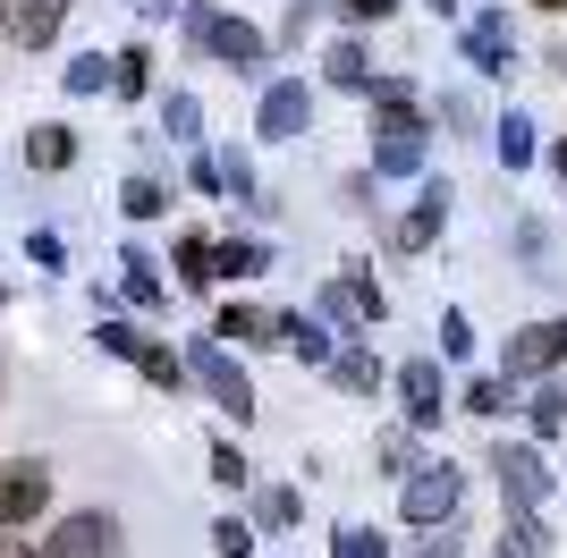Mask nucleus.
Masks as SVG:
<instances>
[{"label":"nucleus","instance_id":"c756f323","mask_svg":"<svg viewBox=\"0 0 567 558\" xmlns=\"http://www.w3.org/2000/svg\"><path fill=\"white\" fill-rule=\"evenodd\" d=\"M102 85H111V60H102V51L69 60V93H102Z\"/></svg>","mask_w":567,"mask_h":558},{"label":"nucleus","instance_id":"20e7f679","mask_svg":"<svg viewBox=\"0 0 567 558\" xmlns=\"http://www.w3.org/2000/svg\"><path fill=\"white\" fill-rule=\"evenodd\" d=\"M187 372L204 381V397H213L229 423H255V381L229 364V348H220V339H195V348H187Z\"/></svg>","mask_w":567,"mask_h":558},{"label":"nucleus","instance_id":"ea45409f","mask_svg":"<svg viewBox=\"0 0 567 558\" xmlns=\"http://www.w3.org/2000/svg\"><path fill=\"white\" fill-rule=\"evenodd\" d=\"M441 111H450V127H457V136H474V127H483V118H474V102H466V93H441Z\"/></svg>","mask_w":567,"mask_h":558},{"label":"nucleus","instance_id":"473e14b6","mask_svg":"<svg viewBox=\"0 0 567 558\" xmlns=\"http://www.w3.org/2000/svg\"><path fill=\"white\" fill-rule=\"evenodd\" d=\"M144 76H153V60H144V51H118V60H111V85H118V93H144Z\"/></svg>","mask_w":567,"mask_h":558},{"label":"nucleus","instance_id":"49530a36","mask_svg":"<svg viewBox=\"0 0 567 558\" xmlns=\"http://www.w3.org/2000/svg\"><path fill=\"white\" fill-rule=\"evenodd\" d=\"M559 364H567V322H559Z\"/></svg>","mask_w":567,"mask_h":558},{"label":"nucleus","instance_id":"6ab92c4d","mask_svg":"<svg viewBox=\"0 0 567 558\" xmlns=\"http://www.w3.org/2000/svg\"><path fill=\"white\" fill-rule=\"evenodd\" d=\"M213 339H280V322L262 313V304H220V322H213Z\"/></svg>","mask_w":567,"mask_h":558},{"label":"nucleus","instance_id":"dca6fc26","mask_svg":"<svg viewBox=\"0 0 567 558\" xmlns=\"http://www.w3.org/2000/svg\"><path fill=\"white\" fill-rule=\"evenodd\" d=\"M322 76H331L339 93H373V60H364V43H331V60H322Z\"/></svg>","mask_w":567,"mask_h":558},{"label":"nucleus","instance_id":"1a4fd4ad","mask_svg":"<svg viewBox=\"0 0 567 558\" xmlns=\"http://www.w3.org/2000/svg\"><path fill=\"white\" fill-rule=\"evenodd\" d=\"M550 364H559V322H525L508 339V381H543Z\"/></svg>","mask_w":567,"mask_h":558},{"label":"nucleus","instance_id":"a211bd4d","mask_svg":"<svg viewBox=\"0 0 567 558\" xmlns=\"http://www.w3.org/2000/svg\"><path fill=\"white\" fill-rule=\"evenodd\" d=\"M331 390H348V397L381 390V364H373L364 348H339V355H331Z\"/></svg>","mask_w":567,"mask_h":558},{"label":"nucleus","instance_id":"37998d69","mask_svg":"<svg viewBox=\"0 0 567 558\" xmlns=\"http://www.w3.org/2000/svg\"><path fill=\"white\" fill-rule=\"evenodd\" d=\"M348 18H390V0H339Z\"/></svg>","mask_w":567,"mask_h":558},{"label":"nucleus","instance_id":"cd10ccee","mask_svg":"<svg viewBox=\"0 0 567 558\" xmlns=\"http://www.w3.org/2000/svg\"><path fill=\"white\" fill-rule=\"evenodd\" d=\"M162 118H169V136H178V144H195V127H204L195 93H169V102H162Z\"/></svg>","mask_w":567,"mask_h":558},{"label":"nucleus","instance_id":"a878e982","mask_svg":"<svg viewBox=\"0 0 567 558\" xmlns=\"http://www.w3.org/2000/svg\"><path fill=\"white\" fill-rule=\"evenodd\" d=\"M136 364H144V381H162V390H178V381H187V355H169L162 339H144Z\"/></svg>","mask_w":567,"mask_h":558},{"label":"nucleus","instance_id":"2f4dec72","mask_svg":"<svg viewBox=\"0 0 567 558\" xmlns=\"http://www.w3.org/2000/svg\"><path fill=\"white\" fill-rule=\"evenodd\" d=\"M517 246H525V271H550V229L543 220H517Z\"/></svg>","mask_w":567,"mask_h":558},{"label":"nucleus","instance_id":"aec40b11","mask_svg":"<svg viewBox=\"0 0 567 558\" xmlns=\"http://www.w3.org/2000/svg\"><path fill=\"white\" fill-rule=\"evenodd\" d=\"M25 162H34V169H69L76 136H69V127H34V136H25Z\"/></svg>","mask_w":567,"mask_h":558},{"label":"nucleus","instance_id":"09e8293b","mask_svg":"<svg viewBox=\"0 0 567 558\" xmlns=\"http://www.w3.org/2000/svg\"><path fill=\"white\" fill-rule=\"evenodd\" d=\"M499 558H525V550H499Z\"/></svg>","mask_w":567,"mask_h":558},{"label":"nucleus","instance_id":"4c0bfd02","mask_svg":"<svg viewBox=\"0 0 567 558\" xmlns=\"http://www.w3.org/2000/svg\"><path fill=\"white\" fill-rule=\"evenodd\" d=\"M466 406H474V415H499V406H508V390H499V381H466Z\"/></svg>","mask_w":567,"mask_h":558},{"label":"nucleus","instance_id":"4468645a","mask_svg":"<svg viewBox=\"0 0 567 558\" xmlns=\"http://www.w3.org/2000/svg\"><path fill=\"white\" fill-rule=\"evenodd\" d=\"M60 18H69V0H9V34H18L25 51H43L51 34H60Z\"/></svg>","mask_w":567,"mask_h":558},{"label":"nucleus","instance_id":"0eeeda50","mask_svg":"<svg viewBox=\"0 0 567 558\" xmlns=\"http://www.w3.org/2000/svg\"><path fill=\"white\" fill-rule=\"evenodd\" d=\"M43 499H51V465L43 457H9L0 465V534H9V525H34Z\"/></svg>","mask_w":567,"mask_h":558},{"label":"nucleus","instance_id":"6e6552de","mask_svg":"<svg viewBox=\"0 0 567 558\" xmlns=\"http://www.w3.org/2000/svg\"><path fill=\"white\" fill-rule=\"evenodd\" d=\"M306 118H313V85H306V76H271V85H262L255 127L271 144H280V136H306Z\"/></svg>","mask_w":567,"mask_h":558},{"label":"nucleus","instance_id":"c9c22d12","mask_svg":"<svg viewBox=\"0 0 567 558\" xmlns=\"http://www.w3.org/2000/svg\"><path fill=\"white\" fill-rule=\"evenodd\" d=\"M213 483H246V457H237V441H213Z\"/></svg>","mask_w":567,"mask_h":558},{"label":"nucleus","instance_id":"f3484780","mask_svg":"<svg viewBox=\"0 0 567 558\" xmlns=\"http://www.w3.org/2000/svg\"><path fill=\"white\" fill-rule=\"evenodd\" d=\"M499 162H508V169H525V162H543V136H534V118H525V111H508V118H499Z\"/></svg>","mask_w":567,"mask_h":558},{"label":"nucleus","instance_id":"72a5a7b5","mask_svg":"<svg viewBox=\"0 0 567 558\" xmlns=\"http://www.w3.org/2000/svg\"><path fill=\"white\" fill-rule=\"evenodd\" d=\"M534 432H543V441H550V432H567V397L559 390H534Z\"/></svg>","mask_w":567,"mask_h":558},{"label":"nucleus","instance_id":"79ce46f5","mask_svg":"<svg viewBox=\"0 0 567 558\" xmlns=\"http://www.w3.org/2000/svg\"><path fill=\"white\" fill-rule=\"evenodd\" d=\"M474 348V330H466V313H450V322H441V355H466Z\"/></svg>","mask_w":567,"mask_h":558},{"label":"nucleus","instance_id":"58836bf2","mask_svg":"<svg viewBox=\"0 0 567 558\" xmlns=\"http://www.w3.org/2000/svg\"><path fill=\"white\" fill-rule=\"evenodd\" d=\"M313 9H322V0H288V25H280V43H306V25H313Z\"/></svg>","mask_w":567,"mask_h":558},{"label":"nucleus","instance_id":"412c9836","mask_svg":"<svg viewBox=\"0 0 567 558\" xmlns=\"http://www.w3.org/2000/svg\"><path fill=\"white\" fill-rule=\"evenodd\" d=\"M127 297H136L144 313H162V304H169V288H162V271L144 262V246H127Z\"/></svg>","mask_w":567,"mask_h":558},{"label":"nucleus","instance_id":"2eb2a0df","mask_svg":"<svg viewBox=\"0 0 567 558\" xmlns=\"http://www.w3.org/2000/svg\"><path fill=\"white\" fill-rule=\"evenodd\" d=\"M271 322H280V348H288V355L331 364V330H322V322H306V313H271Z\"/></svg>","mask_w":567,"mask_h":558},{"label":"nucleus","instance_id":"5701e85b","mask_svg":"<svg viewBox=\"0 0 567 558\" xmlns=\"http://www.w3.org/2000/svg\"><path fill=\"white\" fill-rule=\"evenodd\" d=\"M297 508H306V499H297L288 483H271V490L255 499V525H262V534H288V525H297Z\"/></svg>","mask_w":567,"mask_h":558},{"label":"nucleus","instance_id":"9d476101","mask_svg":"<svg viewBox=\"0 0 567 558\" xmlns=\"http://www.w3.org/2000/svg\"><path fill=\"white\" fill-rule=\"evenodd\" d=\"M399 397H406V423H441V406H450V390H441V364H432V355L399 364Z\"/></svg>","mask_w":567,"mask_h":558},{"label":"nucleus","instance_id":"bb28decb","mask_svg":"<svg viewBox=\"0 0 567 558\" xmlns=\"http://www.w3.org/2000/svg\"><path fill=\"white\" fill-rule=\"evenodd\" d=\"M178 279H187V288L213 279V237H178Z\"/></svg>","mask_w":567,"mask_h":558},{"label":"nucleus","instance_id":"f257e3e1","mask_svg":"<svg viewBox=\"0 0 567 558\" xmlns=\"http://www.w3.org/2000/svg\"><path fill=\"white\" fill-rule=\"evenodd\" d=\"M373 178H415L424 169V111L406 76H373Z\"/></svg>","mask_w":567,"mask_h":558},{"label":"nucleus","instance_id":"b1692460","mask_svg":"<svg viewBox=\"0 0 567 558\" xmlns=\"http://www.w3.org/2000/svg\"><path fill=\"white\" fill-rule=\"evenodd\" d=\"M220 195H237V204H262V186H255V162H246V153H220Z\"/></svg>","mask_w":567,"mask_h":558},{"label":"nucleus","instance_id":"f704fd0d","mask_svg":"<svg viewBox=\"0 0 567 558\" xmlns=\"http://www.w3.org/2000/svg\"><path fill=\"white\" fill-rule=\"evenodd\" d=\"M213 550L220 558H246V550H255V525H237V516H229V525H213Z\"/></svg>","mask_w":567,"mask_h":558},{"label":"nucleus","instance_id":"a18cd8bd","mask_svg":"<svg viewBox=\"0 0 567 558\" xmlns=\"http://www.w3.org/2000/svg\"><path fill=\"white\" fill-rule=\"evenodd\" d=\"M424 9H441V18H450V9H457V0H424Z\"/></svg>","mask_w":567,"mask_h":558},{"label":"nucleus","instance_id":"ddd939ff","mask_svg":"<svg viewBox=\"0 0 567 558\" xmlns=\"http://www.w3.org/2000/svg\"><path fill=\"white\" fill-rule=\"evenodd\" d=\"M313 313H322V322H331V330H348V339H355V330H364V322H381L373 304H364V288H355V279H331V288L313 297Z\"/></svg>","mask_w":567,"mask_h":558},{"label":"nucleus","instance_id":"4be33fe9","mask_svg":"<svg viewBox=\"0 0 567 558\" xmlns=\"http://www.w3.org/2000/svg\"><path fill=\"white\" fill-rule=\"evenodd\" d=\"M262 262H271V255H262L255 237H229V246H213V271H220V279H255Z\"/></svg>","mask_w":567,"mask_h":558},{"label":"nucleus","instance_id":"c03bdc74","mask_svg":"<svg viewBox=\"0 0 567 558\" xmlns=\"http://www.w3.org/2000/svg\"><path fill=\"white\" fill-rule=\"evenodd\" d=\"M0 558H34V550H25V541H9V534H0Z\"/></svg>","mask_w":567,"mask_h":558},{"label":"nucleus","instance_id":"e433bc0d","mask_svg":"<svg viewBox=\"0 0 567 558\" xmlns=\"http://www.w3.org/2000/svg\"><path fill=\"white\" fill-rule=\"evenodd\" d=\"M331 558H390L381 550V534H364V525H348V534H339V550Z\"/></svg>","mask_w":567,"mask_h":558},{"label":"nucleus","instance_id":"8fccbe9b","mask_svg":"<svg viewBox=\"0 0 567 558\" xmlns=\"http://www.w3.org/2000/svg\"><path fill=\"white\" fill-rule=\"evenodd\" d=\"M424 558H441V550H424Z\"/></svg>","mask_w":567,"mask_h":558},{"label":"nucleus","instance_id":"c85d7f7f","mask_svg":"<svg viewBox=\"0 0 567 558\" xmlns=\"http://www.w3.org/2000/svg\"><path fill=\"white\" fill-rule=\"evenodd\" d=\"M373 465H381V474H415V448H406V432H381V441H373Z\"/></svg>","mask_w":567,"mask_h":558},{"label":"nucleus","instance_id":"f8f14e48","mask_svg":"<svg viewBox=\"0 0 567 558\" xmlns=\"http://www.w3.org/2000/svg\"><path fill=\"white\" fill-rule=\"evenodd\" d=\"M508 51H517V43H508V18H499V9L466 18V60H474L483 76H499V69H508Z\"/></svg>","mask_w":567,"mask_h":558},{"label":"nucleus","instance_id":"7c9ffc66","mask_svg":"<svg viewBox=\"0 0 567 558\" xmlns=\"http://www.w3.org/2000/svg\"><path fill=\"white\" fill-rule=\"evenodd\" d=\"M94 339H102V348H111V355H144L136 322H118V313H102V322H94Z\"/></svg>","mask_w":567,"mask_h":558},{"label":"nucleus","instance_id":"9b49d317","mask_svg":"<svg viewBox=\"0 0 567 558\" xmlns=\"http://www.w3.org/2000/svg\"><path fill=\"white\" fill-rule=\"evenodd\" d=\"M441 220H450V186H424V204H415L399 229H390V246H399V255H424L432 237H441Z\"/></svg>","mask_w":567,"mask_h":558},{"label":"nucleus","instance_id":"f03ea898","mask_svg":"<svg viewBox=\"0 0 567 558\" xmlns=\"http://www.w3.org/2000/svg\"><path fill=\"white\" fill-rule=\"evenodd\" d=\"M492 465H499V490H508V525H517V541H525V550H543V541H550V525H543V508H550L543 448L508 441V448H492Z\"/></svg>","mask_w":567,"mask_h":558},{"label":"nucleus","instance_id":"39448f33","mask_svg":"<svg viewBox=\"0 0 567 558\" xmlns=\"http://www.w3.org/2000/svg\"><path fill=\"white\" fill-rule=\"evenodd\" d=\"M450 516H457V465H450V457L415 465V474H406V525L450 534Z\"/></svg>","mask_w":567,"mask_h":558},{"label":"nucleus","instance_id":"423d86ee","mask_svg":"<svg viewBox=\"0 0 567 558\" xmlns=\"http://www.w3.org/2000/svg\"><path fill=\"white\" fill-rule=\"evenodd\" d=\"M118 550H127V534H118V516H102V508L60 516L51 541H43V558H118Z\"/></svg>","mask_w":567,"mask_h":558},{"label":"nucleus","instance_id":"de8ad7c7","mask_svg":"<svg viewBox=\"0 0 567 558\" xmlns=\"http://www.w3.org/2000/svg\"><path fill=\"white\" fill-rule=\"evenodd\" d=\"M534 9H567V0H534Z\"/></svg>","mask_w":567,"mask_h":558},{"label":"nucleus","instance_id":"7ed1b4c3","mask_svg":"<svg viewBox=\"0 0 567 558\" xmlns=\"http://www.w3.org/2000/svg\"><path fill=\"white\" fill-rule=\"evenodd\" d=\"M187 43L204 51V60H220V69L255 76L262 60H271V43H262V25L229 18V9H187Z\"/></svg>","mask_w":567,"mask_h":558},{"label":"nucleus","instance_id":"a19ab883","mask_svg":"<svg viewBox=\"0 0 567 558\" xmlns=\"http://www.w3.org/2000/svg\"><path fill=\"white\" fill-rule=\"evenodd\" d=\"M25 255L43 262V271H60V262H69V255H60V237H51V229H34V237H25Z\"/></svg>","mask_w":567,"mask_h":558},{"label":"nucleus","instance_id":"393cba45","mask_svg":"<svg viewBox=\"0 0 567 558\" xmlns=\"http://www.w3.org/2000/svg\"><path fill=\"white\" fill-rule=\"evenodd\" d=\"M162 204H169V195L153 178H127V186H118V211H127V220H162Z\"/></svg>","mask_w":567,"mask_h":558}]
</instances>
